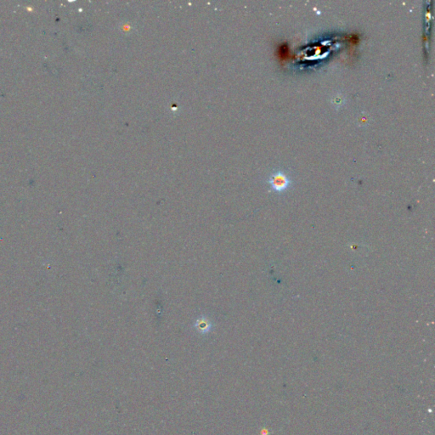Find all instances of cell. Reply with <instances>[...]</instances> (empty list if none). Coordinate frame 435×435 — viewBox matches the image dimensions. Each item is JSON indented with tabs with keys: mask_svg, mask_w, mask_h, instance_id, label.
<instances>
[{
	"mask_svg": "<svg viewBox=\"0 0 435 435\" xmlns=\"http://www.w3.org/2000/svg\"><path fill=\"white\" fill-rule=\"evenodd\" d=\"M210 327H211V325L205 320H201V321L196 322V328L198 329L199 331H201V332L209 331Z\"/></svg>",
	"mask_w": 435,
	"mask_h": 435,
	"instance_id": "7a4b0ae2",
	"label": "cell"
},
{
	"mask_svg": "<svg viewBox=\"0 0 435 435\" xmlns=\"http://www.w3.org/2000/svg\"><path fill=\"white\" fill-rule=\"evenodd\" d=\"M269 183L273 190L283 191L290 185V178L283 171H276L269 178Z\"/></svg>",
	"mask_w": 435,
	"mask_h": 435,
	"instance_id": "6da1fadb",
	"label": "cell"
}]
</instances>
